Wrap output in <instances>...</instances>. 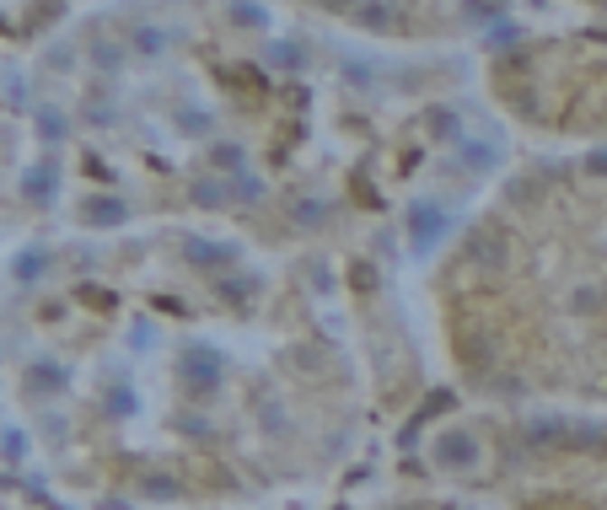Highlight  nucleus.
<instances>
[{"mask_svg":"<svg viewBox=\"0 0 607 510\" xmlns=\"http://www.w3.org/2000/svg\"><path fill=\"white\" fill-rule=\"evenodd\" d=\"M178 376H183L194 393H215L220 376H226V355L210 349V344H200V338H189V344L178 349Z\"/></svg>","mask_w":607,"mask_h":510,"instance_id":"obj_1","label":"nucleus"},{"mask_svg":"<svg viewBox=\"0 0 607 510\" xmlns=\"http://www.w3.org/2000/svg\"><path fill=\"white\" fill-rule=\"evenodd\" d=\"M435 462L441 468H473L479 462V435L473 430H441L435 435Z\"/></svg>","mask_w":607,"mask_h":510,"instance_id":"obj_2","label":"nucleus"},{"mask_svg":"<svg viewBox=\"0 0 607 510\" xmlns=\"http://www.w3.org/2000/svg\"><path fill=\"white\" fill-rule=\"evenodd\" d=\"M408 231H414V247H419V253H430V247L452 231V220H446L435 204H414V209H408Z\"/></svg>","mask_w":607,"mask_h":510,"instance_id":"obj_3","label":"nucleus"},{"mask_svg":"<svg viewBox=\"0 0 607 510\" xmlns=\"http://www.w3.org/2000/svg\"><path fill=\"white\" fill-rule=\"evenodd\" d=\"M183 258H189L194 269H231V264H237V247H231V242H204V236H189V242H183Z\"/></svg>","mask_w":607,"mask_h":510,"instance_id":"obj_4","label":"nucleus"},{"mask_svg":"<svg viewBox=\"0 0 607 510\" xmlns=\"http://www.w3.org/2000/svg\"><path fill=\"white\" fill-rule=\"evenodd\" d=\"M22 194H27V204H49L54 199V167L43 162V167H27L22 172Z\"/></svg>","mask_w":607,"mask_h":510,"instance_id":"obj_5","label":"nucleus"},{"mask_svg":"<svg viewBox=\"0 0 607 510\" xmlns=\"http://www.w3.org/2000/svg\"><path fill=\"white\" fill-rule=\"evenodd\" d=\"M129 220V204L113 199V194H102V199L87 204V226H124Z\"/></svg>","mask_w":607,"mask_h":510,"instance_id":"obj_6","label":"nucleus"},{"mask_svg":"<svg viewBox=\"0 0 607 510\" xmlns=\"http://www.w3.org/2000/svg\"><path fill=\"white\" fill-rule=\"evenodd\" d=\"M167 43H173V32H167V27H151V22H140V27L129 32V49H135V54H145V60H151V54H162Z\"/></svg>","mask_w":607,"mask_h":510,"instance_id":"obj_7","label":"nucleus"},{"mask_svg":"<svg viewBox=\"0 0 607 510\" xmlns=\"http://www.w3.org/2000/svg\"><path fill=\"white\" fill-rule=\"evenodd\" d=\"M264 60H269V70H302L306 49H302V43H291V38H280V43H269V54H264Z\"/></svg>","mask_w":607,"mask_h":510,"instance_id":"obj_8","label":"nucleus"},{"mask_svg":"<svg viewBox=\"0 0 607 510\" xmlns=\"http://www.w3.org/2000/svg\"><path fill=\"white\" fill-rule=\"evenodd\" d=\"M468 258H473V264H490V269H500V264H506V242L479 231V236L468 242Z\"/></svg>","mask_w":607,"mask_h":510,"instance_id":"obj_9","label":"nucleus"},{"mask_svg":"<svg viewBox=\"0 0 607 510\" xmlns=\"http://www.w3.org/2000/svg\"><path fill=\"white\" fill-rule=\"evenodd\" d=\"M527 440H532V446H565V440H570V419H537V424L527 430Z\"/></svg>","mask_w":607,"mask_h":510,"instance_id":"obj_10","label":"nucleus"},{"mask_svg":"<svg viewBox=\"0 0 607 510\" xmlns=\"http://www.w3.org/2000/svg\"><path fill=\"white\" fill-rule=\"evenodd\" d=\"M140 495H145V500H178V495H183V484H178V478H167V473H140Z\"/></svg>","mask_w":607,"mask_h":510,"instance_id":"obj_11","label":"nucleus"},{"mask_svg":"<svg viewBox=\"0 0 607 510\" xmlns=\"http://www.w3.org/2000/svg\"><path fill=\"white\" fill-rule=\"evenodd\" d=\"M495 162H500V151H495L490 140H468V145H462V167H473V172H490Z\"/></svg>","mask_w":607,"mask_h":510,"instance_id":"obj_12","label":"nucleus"},{"mask_svg":"<svg viewBox=\"0 0 607 510\" xmlns=\"http://www.w3.org/2000/svg\"><path fill=\"white\" fill-rule=\"evenodd\" d=\"M92 65H98L102 76H118V65H124V49H118L113 38H92Z\"/></svg>","mask_w":607,"mask_h":510,"instance_id":"obj_13","label":"nucleus"},{"mask_svg":"<svg viewBox=\"0 0 607 510\" xmlns=\"http://www.w3.org/2000/svg\"><path fill=\"white\" fill-rule=\"evenodd\" d=\"M43 269H49V253H43V247H33V253H22V258L11 264V274H16V280H27V285H33V280H38Z\"/></svg>","mask_w":607,"mask_h":510,"instance_id":"obj_14","label":"nucleus"},{"mask_svg":"<svg viewBox=\"0 0 607 510\" xmlns=\"http://www.w3.org/2000/svg\"><path fill=\"white\" fill-rule=\"evenodd\" d=\"M60 387H65V366L38 360V366H33V393H60Z\"/></svg>","mask_w":607,"mask_h":510,"instance_id":"obj_15","label":"nucleus"},{"mask_svg":"<svg viewBox=\"0 0 607 510\" xmlns=\"http://www.w3.org/2000/svg\"><path fill=\"white\" fill-rule=\"evenodd\" d=\"M189 199L204 204V209H220V204H226V183H215V178H200V183L189 189Z\"/></svg>","mask_w":607,"mask_h":510,"instance_id":"obj_16","label":"nucleus"},{"mask_svg":"<svg viewBox=\"0 0 607 510\" xmlns=\"http://www.w3.org/2000/svg\"><path fill=\"white\" fill-rule=\"evenodd\" d=\"M107 413H118V419H124V413H135V393H129V382H124V376H113V382H107Z\"/></svg>","mask_w":607,"mask_h":510,"instance_id":"obj_17","label":"nucleus"},{"mask_svg":"<svg viewBox=\"0 0 607 510\" xmlns=\"http://www.w3.org/2000/svg\"><path fill=\"white\" fill-rule=\"evenodd\" d=\"M226 22L231 27H269V11L264 5H226Z\"/></svg>","mask_w":607,"mask_h":510,"instance_id":"obj_18","label":"nucleus"},{"mask_svg":"<svg viewBox=\"0 0 607 510\" xmlns=\"http://www.w3.org/2000/svg\"><path fill=\"white\" fill-rule=\"evenodd\" d=\"M38 134H43L49 145H60V140H65V113H60V107H38Z\"/></svg>","mask_w":607,"mask_h":510,"instance_id":"obj_19","label":"nucleus"},{"mask_svg":"<svg viewBox=\"0 0 607 510\" xmlns=\"http://www.w3.org/2000/svg\"><path fill=\"white\" fill-rule=\"evenodd\" d=\"M210 162H215L226 178H242V167H247V162H242V145H215V151H210Z\"/></svg>","mask_w":607,"mask_h":510,"instance_id":"obj_20","label":"nucleus"},{"mask_svg":"<svg viewBox=\"0 0 607 510\" xmlns=\"http://www.w3.org/2000/svg\"><path fill=\"white\" fill-rule=\"evenodd\" d=\"M355 22H360V27H393L398 11H393V5H355Z\"/></svg>","mask_w":607,"mask_h":510,"instance_id":"obj_21","label":"nucleus"},{"mask_svg":"<svg viewBox=\"0 0 607 510\" xmlns=\"http://www.w3.org/2000/svg\"><path fill=\"white\" fill-rule=\"evenodd\" d=\"M484 43H490V49H510V43H521V27H516V22H495V27H484Z\"/></svg>","mask_w":607,"mask_h":510,"instance_id":"obj_22","label":"nucleus"},{"mask_svg":"<svg viewBox=\"0 0 607 510\" xmlns=\"http://www.w3.org/2000/svg\"><path fill=\"white\" fill-rule=\"evenodd\" d=\"M210 124H215V118H210L204 107H183V113H178V129H183V134H194V140L210 134Z\"/></svg>","mask_w":607,"mask_h":510,"instance_id":"obj_23","label":"nucleus"},{"mask_svg":"<svg viewBox=\"0 0 607 510\" xmlns=\"http://www.w3.org/2000/svg\"><path fill=\"white\" fill-rule=\"evenodd\" d=\"M258 194H264V183H258V178H247V172H242V178H226V199H242V204H253Z\"/></svg>","mask_w":607,"mask_h":510,"instance_id":"obj_24","label":"nucleus"},{"mask_svg":"<svg viewBox=\"0 0 607 510\" xmlns=\"http://www.w3.org/2000/svg\"><path fill=\"white\" fill-rule=\"evenodd\" d=\"M291 220H296V226H322L328 209H322V199H296L291 204Z\"/></svg>","mask_w":607,"mask_h":510,"instance_id":"obj_25","label":"nucleus"},{"mask_svg":"<svg viewBox=\"0 0 607 510\" xmlns=\"http://www.w3.org/2000/svg\"><path fill=\"white\" fill-rule=\"evenodd\" d=\"M430 134H435V140H457V134H462L457 113H446V107H441V113H430Z\"/></svg>","mask_w":607,"mask_h":510,"instance_id":"obj_26","label":"nucleus"},{"mask_svg":"<svg viewBox=\"0 0 607 510\" xmlns=\"http://www.w3.org/2000/svg\"><path fill=\"white\" fill-rule=\"evenodd\" d=\"M462 16H468L473 27H495V22H506V11H500V5H462Z\"/></svg>","mask_w":607,"mask_h":510,"instance_id":"obj_27","label":"nucleus"},{"mask_svg":"<svg viewBox=\"0 0 607 510\" xmlns=\"http://www.w3.org/2000/svg\"><path fill=\"white\" fill-rule=\"evenodd\" d=\"M0 457H5V462H22V457H27V435H22V430H5V435H0Z\"/></svg>","mask_w":607,"mask_h":510,"instance_id":"obj_28","label":"nucleus"},{"mask_svg":"<svg viewBox=\"0 0 607 510\" xmlns=\"http://www.w3.org/2000/svg\"><path fill=\"white\" fill-rule=\"evenodd\" d=\"M253 291H258V280H253V274H242V280H226V285H220V296H231V301H247Z\"/></svg>","mask_w":607,"mask_h":510,"instance_id":"obj_29","label":"nucleus"},{"mask_svg":"<svg viewBox=\"0 0 607 510\" xmlns=\"http://www.w3.org/2000/svg\"><path fill=\"white\" fill-rule=\"evenodd\" d=\"M151 338H156V328H151V322H135V333H129V349H151Z\"/></svg>","mask_w":607,"mask_h":510,"instance_id":"obj_30","label":"nucleus"},{"mask_svg":"<svg viewBox=\"0 0 607 510\" xmlns=\"http://www.w3.org/2000/svg\"><path fill=\"white\" fill-rule=\"evenodd\" d=\"M586 172H597V178H607V145H602V151H592V156H586Z\"/></svg>","mask_w":607,"mask_h":510,"instance_id":"obj_31","label":"nucleus"}]
</instances>
